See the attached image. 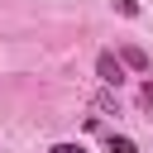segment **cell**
I'll list each match as a JSON object with an SVG mask.
<instances>
[{
	"mask_svg": "<svg viewBox=\"0 0 153 153\" xmlns=\"http://www.w3.org/2000/svg\"><path fill=\"white\" fill-rule=\"evenodd\" d=\"M96 76H100L105 86H120V81H124V62H120L115 53H100V57H96Z\"/></svg>",
	"mask_w": 153,
	"mask_h": 153,
	"instance_id": "obj_1",
	"label": "cell"
},
{
	"mask_svg": "<svg viewBox=\"0 0 153 153\" xmlns=\"http://www.w3.org/2000/svg\"><path fill=\"white\" fill-rule=\"evenodd\" d=\"M120 62H124L129 72H139V76H148V72H153V62H148V53H143L139 43H124V48H120Z\"/></svg>",
	"mask_w": 153,
	"mask_h": 153,
	"instance_id": "obj_2",
	"label": "cell"
},
{
	"mask_svg": "<svg viewBox=\"0 0 153 153\" xmlns=\"http://www.w3.org/2000/svg\"><path fill=\"white\" fill-rule=\"evenodd\" d=\"M105 148L110 153H134V139L129 134H105Z\"/></svg>",
	"mask_w": 153,
	"mask_h": 153,
	"instance_id": "obj_3",
	"label": "cell"
},
{
	"mask_svg": "<svg viewBox=\"0 0 153 153\" xmlns=\"http://www.w3.org/2000/svg\"><path fill=\"white\" fill-rule=\"evenodd\" d=\"M115 5V14H124V19H139V0H110Z\"/></svg>",
	"mask_w": 153,
	"mask_h": 153,
	"instance_id": "obj_4",
	"label": "cell"
},
{
	"mask_svg": "<svg viewBox=\"0 0 153 153\" xmlns=\"http://www.w3.org/2000/svg\"><path fill=\"white\" fill-rule=\"evenodd\" d=\"M48 153H86V148H81V143H72V139H62V143H53Z\"/></svg>",
	"mask_w": 153,
	"mask_h": 153,
	"instance_id": "obj_5",
	"label": "cell"
},
{
	"mask_svg": "<svg viewBox=\"0 0 153 153\" xmlns=\"http://www.w3.org/2000/svg\"><path fill=\"white\" fill-rule=\"evenodd\" d=\"M139 100H143V105H148V110H153V76H148V81H143V91H139Z\"/></svg>",
	"mask_w": 153,
	"mask_h": 153,
	"instance_id": "obj_6",
	"label": "cell"
}]
</instances>
